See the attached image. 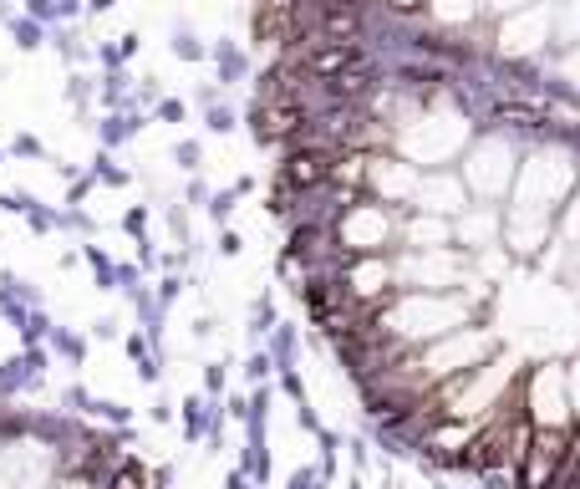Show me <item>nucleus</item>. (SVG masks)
<instances>
[{
    "label": "nucleus",
    "instance_id": "obj_1",
    "mask_svg": "<svg viewBox=\"0 0 580 489\" xmlns=\"http://www.w3.org/2000/svg\"><path fill=\"white\" fill-rule=\"evenodd\" d=\"M326 179H331V153L326 148H306V153H296L285 163V184L290 189H316Z\"/></svg>",
    "mask_w": 580,
    "mask_h": 489
}]
</instances>
